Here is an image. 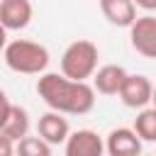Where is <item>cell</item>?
<instances>
[{
	"label": "cell",
	"mask_w": 156,
	"mask_h": 156,
	"mask_svg": "<svg viewBox=\"0 0 156 156\" xmlns=\"http://www.w3.org/2000/svg\"><path fill=\"white\" fill-rule=\"evenodd\" d=\"M51 144L41 136H22L17 144H15V151L22 154V156H49L51 154Z\"/></svg>",
	"instance_id": "cell-14"
},
{
	"label": "cell",
	"mask_w": 156,
	"mask_h": 156,
	"mask_svg": "<svg viewBox=\"0 0 156 156\" xmlns=\"http://www.w3.org/2000/svg\"><path fill=\"white\" fill-rule=\"evenodd\" d=\"M37 93L49 110L63 115H88L95 107V88L88 80H73L63 73H41Z\"/></svg>",
	"instance_id": "cell-1"
},
{
	"label": "cell",
	"mask_w": 156,
	"mask_h": 156,
	"mask_svg": "<svg viewBox=\"0 0 156 156\" xmlns=\"http://www.w3.org/2000/svg\"><path fill=\"white\" fill-rule=\"evenodd\" d=\"M2 58L10 71L24 73V76H41L51 61L49 49L39 41H32V39L7 41V46L2 49Z\"/></svg>",
	"instance_id": "cell-2"
},
{
	"label": "cell",
	"mask_w": 156,
	"mask_h": 156,
	"mask_svg": "<svg viewBox=\"0 0 156 156\" xmlns=\"http://www.w3.org/2000/svg\"><path fill=\"white\" fill-rule=\"evenodd\" d=\"M5 46H7V27L0 22V51H2Z\"/></svg>",
	"instance_id": "cell-18"
},
{
	"label": "cell",
	"mask_w": 156,
	"mask_h": 156,
	"mask_svg": "<svg viewBox=\"0 0 156 156\" xmlns=\"http://www.w3.org/2000/svg\"><path fill=\"white\" fill-rule=\"evenodd\" d=\"M10 107H12V102H10L7 93L0 88V127L5 124V119H7V115H10Z\"/></svg>",
	"instance_id": "cell-15"
},
{
	"label": "cell",
	"mask_w": 156,
	"mask_h": 156,
	"mask_svg": "<svg viewBox=\"0 0 156 156\" xmlns=\"http://www.w3.org/2000/svg\"><path fill=\"white\" fill-rule=\"evenodd\" d=\"M37 134L41 139H46L51 146H61V144H66V139L71 134V127H68V119L63 117V112L49 110V112H44L39 117Z\"/></svg>",
	"instance_id": "cell-8"
},
{
	"label": "cell",
	"mask_w": 156,
	"mask_h": 156,
	"mask_svg": "<svg viewBox=\"0 0 156 156\" xmlns=\"http://www.w3.org/2000/svg\"><path fill=\"white\" fill-rule=\"evenodd\" d=\"M0 132L7 134L15 144H17L22 136H27V132H29V115H27V110L20 107V105H12V107H10V115H7V119H5V124L0 127Z\"/></svg>",
	"instance_id": "cell-12"
},
{
	"label": "cell",
	"mask_w": 156,
	"mask_h": 156,
	"mask_svg": "<svg viewBox=\"0 0 156 156\" xmlns=\"http://www.w3.org/2000/svg\"><path fill=\"white\" fill-rule=\"evenodd\" d=\"M100 12L115 27H127L129 29L132 22L136 20V5H134V0H100Z\"/></svg>",
	"instance_id": "cell-11"
},
{
	"label": "cell",
	"mask_w": 156,
	"mask_h": 156,
	"mask_svg": "<svg viewBox=\"0 0 156 156\" xmlns=\"http://www.w3.org/2000/svg\"><path fill=\"white\" fill-rule=\"evenodd\" d=\"M10 154H15V141L0 132V156H10Z\"/></svg>",
	"instance_id": "cell-16"
},
{
	"label": "cell",
	"mask_w": 156,
	"mask_h": 156,
	"mask_svg": "<svg viewBox=\"0 0 156 156\" xmlns=\"http://www.w3.org/2000/svg\"><path fill=\"white\" fill-rule=\"evenodd\" d=\"M127 78V71L117 63H105L93 73V88L100 95H119L122 83Z\"/></svg>",
	"instance_id": "cell-10"
},
{
	"label": "cell",
	"mask_w": 156,
	"mask_h": 156,
	"mask_svg": "<svg viewBox=\"0 0 156 156\" xmlns=\"http://www.w3.org/2000/svg\"><path fill=\"white\" fill-rule=\"evenodd\" d=\"M129 41L136 54L146 58H156V17L151 15L136 17L129 27Z\"/></svg>",
	"instance_id": "cell-5"
},
{
	"label": "cell",
	"mask_w": 156,
	"mask_h": 156,
	"mask_svg": "<svg viewBox=\"0 0 156 156\" xmlns=\"http://www.w3.org/2000/svg\"><path fill=\"white\" fill-rule=\"evenodd\" d=\"M134 5H136V7H141V10H146V12L156 10V0H134Z\"/></svg>",
	"instance_id": "cell-17"
},
{
	"label": "cell",
	"mask_w": 156,
	"mask_h": 156,
	"mask_svg": "<svg viewBox=\"0 0 156 156\" xmlns=\"http://www.w3.org/2000/svg\"><path fill=\"white\" fill-rule=\"evenodd\" d=\"M34 17V7L29 0H0V22L7 32L24 29Z\"/></svg>",
	"instance_id": "cell-9"
},
{
	"label": "cell",
	"mask_w": 156,
	"mask_h": 156,
	"mask_svg": "<svg viewBox=\"0 0 156 156\" xmlns=\"http://www.w3.org/2000/svg\"><path fill=\"white\" fill-rule=\"evenodd\" d=\"M151 105L156 107V85H154V95H151Z\"/></svg>",
	"instance_id": "cell-19"
},
{
	"label": "cell",
	"mask_w": 156,
	"mask_h": 156,
	"mask_svg": "<svg viewBox=\"0 0 156 156\" xmlns=\"http://www.w3.org/2000/svg\"><path fill=\"white\" fill-rule=\"evenodd\" d=\"M134 132L141 136V141H151L156 144V107L146 105L136 112L134 117Z\"/></svg>",
	"instance_id": "cell-13"
},
{
	"label": "cell",
	"mask_w": 156,
	"mask_h": 156,
	"mask_svg": "<svg viewBox=\"0 0 156 156\" xmlns=\"http://www.w3.org/2000/svg\"><path fill=\"white\" fill-rule=\"evenodd\" d=\"M105 151L110 156H139L141 154V136L134 127H117L105 139Z\"/></svg>",
	"instance_id": "cell-7"
},
{
	"label": "cell",
	"mask_w": 156,
	"mask_h": 156,
	"mask_svg": "<svg viewBox=\"0 0 156 156\" xmlns=\"http://www.w3.org/2000/svg\"><path fill=\"white\" fill-rule=\"evenodd\" d=\"M151 95H154V83L141 76V73H127L122 90H119V100L132 107V110H141L146 105H151Z\"/></svg>",
	"instance_id": "cell-4"
},
{
	"label": "cell",
	"mask_w": 156,
	"mask_h": 156,
	"mask_svg": "<svg viewBox=\"0 0 156 156\" xmlns=\"http://www.w3.org/2000/svg\"><path fill=\"white\" fill-rule=\"evenodd\" d=\"M98 58L100 51L90 39L71 41L61 54V73L73 80H88L98 71Z\"/></svg>",
	"instance_id": "cell-3"
},
{
	"label": "cell",
	"mask_w": 156,
	"mask_h": 156,
	"mask_svg": "<svg viewBox=\"0 0 156 156\" xmlns=\"http://www.w3.org/2000/svg\"><path fill=\"white\" fill-rule=\"evenodd\" d=\"M63 151H66V156H102L105 141L93 129H76L68 134Z\"/></svg>",
	"instance_id": "cell-6"
}]
</instances>
